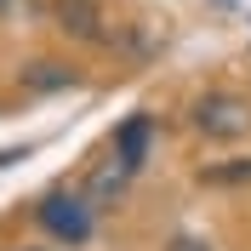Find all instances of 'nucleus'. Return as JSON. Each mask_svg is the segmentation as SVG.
<instances>
[{"instance_id":"obj_3","label":"nucleus","mask_w":251,"mask_h":251,"mask_svg":"<svg viewBox=\"0 0 251 251\" xmlns=\"http://www.w3.org/2000/svg\"><path fill=\"white\" fill-rule=\"evenodd\" d=\"M51 29L80 46H114V17L103 0H51Z\"/></svg>"},{"instance_id":"obj_6","label":"nucleus","mask_w":251,"mask_h":251,"mask_svg":"<svg viewBox=\"0 0 251 251\" xmlns=\"http://www.w3.org/2000/svg\"><path fill=\"white\" fill-rule=\"evenodd\" d=\"M200 183H205V188H251V154L205 166V172H200Z\"/></svg>"},{"instance_id":"obj_7","label":"nucleus","mask_w":251,"mask_h":251,"mask_svg":"<svg viewBox=\"0 0 251 251\" xmlns=\"http://www.w3.org/2000/svg\"><path fill=\"white\" fill-rule=\"evenodd\" d=\"M69 80H75V69H63V63H51V57H40V63L23 69V86H29V92H57Z\"/></svg>"},{"instance_id":"obj_9","label":"nucleus","mask_w":251,"mask_h":251,"mask_svg":"<svg viewBox=\"0 0 251 251\" xmlns=\"http://www.w3.org/2000/svg\"><path fill=\"white\" fill-rule=\"evenodd\" d=\"M166 251H217V246H211L205 234H172V240H166Z\"/></svg>"},{"instance_id":"obj_2","label":"nucleus","mask_w":251,"mask_h":251,"mask_svg":"<svg viewBox=\"0 0 251 251\" xmlns=\"http://www.w3.org/2000/svg\"><path fill=\"white\" fill-rule=\"evenodd\" d=\"M34 223H40L51 240H63V246H86L92 228H97V200L86 188H51V194H40V205H34Z\"/></svg>"},{"instance_id":"obj_8","label":"nucleus","mask_w":251,"mask_h":251,"mask_svg":"<svg viewBox=\"0 0 251 251\" xmlns=\"http://www.w3.org/2000/svg\"><path fill=\"white\" fill-rule=\"evenodd\" d=\"M51 0H0V23H40Z\"/></svg>"},{"instance_id":"obj_5","label":"nucleus","mask_w":251,"mask_h":251,"mask_svg":"<svg viewBox=\"0 0 251 251\" xmlns=\"http://www.w3.org/2000/svg\"><path fill=\"white\" fill-rule=\"evenodd\" d=\"M131 177H137V172H131V166H120V160L109 154V160H103V166H97V172H92V183H86V194H92L97 205H109L114 194H120V188L131 183Z\"/></svg>"},{"instance_id":"obj_4","label":"nucleus","mask_w":251,"mask_h":251,"mask_svg":"<svg viewBox=\"0 0 251 251\" xmlns=\"http://www.w3.org/2000/svg\"><path fill=\"white\" fill-rule=\"evenodd\" d=\"M149 149H154V114H131V120L114 131V143H109V154L120 160V166H131V172H143Z\"/></svg>"},{"instance_id":"obj_10","label":"nucleus","mask_w":251,"mask_h":251,"mask_svg":"<svg viewBox=\"0 0 251 251\" xmlns=\"http://www.w3.org/2000/svg\"><path fill=\"white\" fill-rule=\"evenodd\" d=\"M17 251H34V246H17Z\"/></svg>"},{"instance_id":"obj_1","label":"nucleus","mask_w":251,"mask_h":251,"mask_svg":"<svg viewBox=\"0 0 251 251\" xmlns=\"http://www.w3.org/2000/svg\"><path fill=\"white\" fill-rule=\"evenodd\" d=\"M188 126L205 143H240V137H251V97L228 92V86H211V92H200L188 103Z\"/></svg>"}]
</instances>
